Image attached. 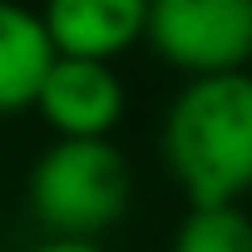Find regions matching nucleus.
Masks as SVG:
<instances>
[{
  "label": "nucleus",
  "mask_w": 252,
  "mask_h": 252,
  "mask_svg": "<svg viewBox=\"0 0 252 252\" xmlns=\"http://www.w3.org/2000/svg\"><path fill=\"white\" fill-rule=\"evenodd\" d=\"M144 40L193 79L237 74L252 60V0H158L149 5Z\"/></svg>",
  "instance_id": "obj_3"
},
{
  "label": "nucleus",
  "mask_w": 252,
  "mask_h": 252,
  "mask_svg": "<svg viewBox=\"0 0 252 252\" xmlns=\"http://www.w3.org/2000/svg\"><path fill=\"white\" fill-rule=\"evenodd\" d=\"M30 252H109V247L104 242H79V237H45Z\"/></svg>",
  "instance_id": "obj_8"
},
{
  "label": "nucleus",
  "mask_w": 252,
  "mask_h": 252,
  "mask_svg": "<svg viewBox=\"0 0 252 252\" xmlns=\"http://www.w3.org/2000/svg\"><path fill=\"white\" fill-rule=\"evenodd\" d=\"M173 252H252V213H242V203L188 208L173 227Z\"/></svg>",
  "instance_id": "obj_7"
},
{
  "label": "nucleus",
  "mask_w": 252,
  "mask_h": 252,
  "mask_svg": "<svg viewBox=\"0 0 252 252\" xmlns=\"http://www.w3.org/2000/svg\"><path fill=\"white\" fill-rule=\"evenodd\" d=\"M134 198L129 158L114 139H55L30 168V213L50 237L99 242Z\"/></svg>",
  "instance_id": "obj_2"
},
{
  "label": "nucleus",
  "mask_w": 252,
  "mask_h": 252,
  "mask_svg": "<svg viewBox=\"0 0 252 252\" xmlns=\"http://www.w3.org/2000/svg\"><path fill=\"white\" fill-rule=\"evenodd\" d=\"M50 64H55V50L40 25V10L0 0V114L35 109V94Z\"/></svg>",
  "instance_id": "obj_6"
},
{
  "label": "nucleus",
  "mask_w": 252,
  "mask_h": 252,
  "mask_svg": "<svg viewBox=\"0 0 252 252\" xmlns=\"http://www.w3.org/2000/svg\"><path fill=\"white\" fill-rule=\"evenodd\" d=\"M149 5L144 0H55L40 10L55 60H89L114 64L124 50L144 40Z\"/></svg>",
  "instance_id": "obj_5"
},
{
  "label": "nucleus",
  "mask_w": 252,
  "mask_h": 252,
  "mask_svg": "<svg viewBox=\"0 0 252 252\" xmlns=\"http://www.w3.org/2000/svg\"><path fill=\"white\" fill-rule=\"evenodd\" d=\"M163 163L188 208H227L252 188V74L188 79L158 134Z\"/></svg>",
  "instance_id": "obj_1"
},
{
  "label": "nucleus",
  "mask_w": 252,
  "mask_h": 252,
  "mask_svg": "<svg viewBox=\"0 0 252 252\" xmlns=\"http://www.w3.org/2000/svg\"><path fill=\"white\" fill-rule=\"evenodd\" d=\"M124 109H129V94H124L114 64H89V60H55L35 94V114L45 119V129L74 144L109 139Z\"/></svg>",
  "instance_id": "obj_4"
}]
</instances>
